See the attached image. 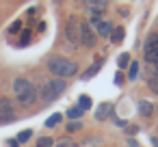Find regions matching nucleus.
Masks as SVG:
<instances>
[{
    "label": "nucleus",
    "instance_id": "nucleus-1",
    "mask_svg": "<svg viewBox=\"0 0 158 147\" xmlns=\"http://www.w3.org/2000/svg\"><path fill=\"white\" fill-rule=\"evenodd\" d=\"M13 93H15V97L22 106H33L37 102V89L26 78H15L13 80Z\"/></svg>",
    "mask_w": 158,
    "mask_h": 147
},
{
    "label": "nucleus",
    "instance_id": "nucleus-2",
    "mask_svg": "<svg viewBox=\"0 0 158 147\" xmlns=\"http://www.w3.org/2000/svg\"><path fill=\"white\" fill-rule=\"evenodd\" d=\"M48 71L56 78H69V76H76L78 71V65L65 56H52L48 61Z\"/></svg>",
    "mask_w": 158,
    "mask_h": 147
},
{
    "label": "nucleus",
    "instance_id": "nucleus-3",
    "mask_svg": "<svg viewBox=\"0 0 158 147\" xmlns=\"http://www.w3.org/2000/svg\"><path fill=\"white\" fill-rule=\"evenodd\" d=\"M65 91V80H61V78H54V80H46L41 87H39V91H37V95L46 102V104H50V102H54L61 93Z\"/></svg>",
    "mask_w": 158,
    "mask_h": 147
},
{
    "label": "nucleus",
    "instance_id": "nucleus-4",
    "mask_svg": "<svg viewBox=\"0 0 158 147\" xmlns=\"http://www.w3.org/2000/svg\"><path fill=\"white\" fill-rule=\"evenodd\" d=\"M65 37L72 46H78L80 43V22L72 15L67 18V24H65Z\"/></svg>",
    "mask_w": 158,
    "mask_h": 147
},
{
    "label": "nucleus",
    "instance_id": "nucleus-5",
    "mask_svg": "<svg viewBox=\"0 0 158 147\" xmlns=\"http://www.w3.org/2000/svg\"><path fill=\"white\" fill-rule=\"evenodd\" d=\"M15 119V106L9 97H0V123H9Z\"/></svg>",
    "mask_w": 158,
    "mask_h": 147
},
{
    "label": "nucleus",
    "instance_id": "nucleus-6",
    "mask_svg": "<svg viewBox=\"0 0 158 147\" xmlns=\"http://www.w3.org/2000/svg\"><path fill=\"white\" fill-rule=\"evenodd\" d=\"M80 43L87 46V48H93L95 46V31L87 22H80Z\"/></svg>",
    "mask_w": 158,
    "mask_h": 147
},
{
    "label": "nucleus",
    "instance_id": "nucleus-7",
    "mask_svg": "<svg viewBox=\"0 0 158 147\" xmlns=\"http://www.w3.org/2000/svg\"><path fill=\"white\" fill-rule=\"evenodd\" d=\"M113 112V106H110V102H102L98 108H95V119L98 121H104V119H108V115Z\"/></svg>",
    "mask_w": 158,
    "mask_h": 147
},
{
    "label": "nucleus",
    "instance_id": "nucleus-8",
    "mask_svg": "<svg viewBox=\"0 0 158 147\" xmlns=\"http://www.w3.org/2000/svg\"><path fill=\"white\" fill-rule=\"evenodd\" d=\"M110 31H113L110 22H104V20H100V22L95 24V35H102V37H110Z\"/></svg>",
    "mask_w": 158,
    "mask_h": 147
},
{
    "label": "nucleus",
    "instance_id": "nucleus-9",
    "mask_svg": "<svg viewBox=\"0 0 158 147\" xmlns=\"http://www.w3.org/2000/svg\"><path fill=\"white\" fill-rule=\"evenodd\" d=\"M85 5H87L89 11H104L108 0H85Z\"/></svg>",
    "mask_w": 158,
    "mask_h": 147
},
{
    "label": "nucleus",
    "instance_id": "nucleus-10",
    "mask_svg": "<svg viewBox=\"0 0 158 147\" xmlns=\"http://www.w3.org/2000/svg\"><path fill=\"white\" fill-rule=\"evenodd\" d=\"M143 54H145V61H147V63H154V65H158V48L143 50Z\"/></svg>",
    "mask_w": 158,
    "mask_h": 147
},
{
    "label": "nucleus",
    "instance_id": "nucleus-11",
    "mask_svg": "<svg viewBox=\"0 0 158 147\" xmlns=\"http://www.w3.org/2000/svg\"><path fill=\"white\" fill-rule=\"evenodd\" d=\"M152 48H158V35H156V33H152V35L145 39V46H143V50H152Z\"/></svg>",
    "mask_w": 158,
    "mask_h": 147
},
{
    "label": "nucleus",
    "instance_id": "nucleus-12",
    "mask_svg": "<svg viewBox=\"0 0 158 147\" xmlns=\"http://www.w3.org/2000/svg\"><path fill=\"white\" fill-rule=\"evenodd\" d=\"M121 39H123V28H121V26L113 28V31H110V41H113V43H119Z\"/></svg>",
    "mask_w": 158,
    "mask_h": 147
},
{
    "label": "nucleus",
    "instance_id": "nucleus-13",
    "mask_svg": "<svg viewBox=\"0 0 158 147\" xmlns=\"http://www.w3.org/2000/svg\"><path fill=\"white\" fill-rule=\"evenodd\" d=\"M100 67H102V61H98V63H95V65H93V67H89V69H87V71H85V74H82V80H89V78H91V76H95V74H98V69H100Z\"/></svg>",
    "mask_w": 158,
    "mask_h": 147
},
{
    "label": "nucleus",
    "instance_id": "nucleus-14",
    "mask_svg": "<svg viewBox=\"0 0 158 147\" xmlns=\"http://www.w3.org/2000/svg\"><path fill=\"white\" fill-rule=\"evenodd\" d=\"M139 112L147 117V115H152V112H154V106H152L149 102H139Z\"/></svg>",
    "mask_w": 158,
    "mask_h": 147
},
{
    "label": "nucleus",
    "instance_id": "nucleus-15",
    "mask_svg": "<svg viewBox=\"0 0 158 147\" xmlns=\"http://www.w3.org/2000/svg\"><path fill=\"white\" fill-rule=\"evenodd\" d=\"M82 112H85V110H82L80 106H74V108H69V110H67V117L76 121V119H80V117H82Z\"/></svg>",
    "mask_w": 158,
    "mask_h": 147
},
{
    "label": "nucleus",
    "instance_id": "nucleus-16",
    "mask_svg": "<svg viewBox=\"0 0 158 147\" xmlns=\"http://www.w3.org/2000/svg\"><path fill=\"white\" fill-rule=\"evenodd\" d=\"M61 119H63V115H61V112H54V115L46 121V128H54L56 123H61Z\"/></svg>",
    "mask_w": 158,
    "mask_h": 147
},
{
    "label": "nucleus",
    "instance_id": "nucleus-17",
    "mask_svg": "<svg viewBox=\"0 0 158 147\" xmlns=\"http://www.w3.org/2000/svg\"><path fill=\"white\" fill-rule=\"evenodd\" d=\"M54 147H78V145H76L72 138H67V136H65V138H59V141L54 143Z\"/></svg>",
    "mask_w": 158,
    "mask_h": 147
},
{
    "label": "nucleus",
    "instance_id": "nucleus-18",
    "mask_svg": "<svg viewBox=\"0 0 158 147\" xmlns=\"http://www.w3.org/2000/svg\"><path fill=\"white\" fill-rule=\"evenodd\" d=\"M78 106H80L82 110H89V108H91V97H89V95H80Z\"/></svg>",
    "mask_w": 158,
    "mask_h": 147
},
{
    "label": "nucleus",
    "instance_id": "nucleus-19",
    "mask_svg": "<svg viewBox=\"0 0 158 147\" xmlns=\"http://www.w3.org/2000/svg\"><path fill=\"white\" fill-rule=\"evenodd\" d=\"M139 76V63H130V71H128V80H134Z\"/></svg>",
    "mask_w": 158,
    "mask_h": 147
},
{
    "label": "nucleus",
    "instance_id": "nucleus-20",
    "mask_svg": "<svg viewBox=\"0 0 158 147\" xmlns=\"http://www.w3.org/2000/svg\"><path fill=\"white\" fill-rule=\"evenodd\" d=\"M54 145V141L50 138V136H41L39 141H37V147H52Z\"/></svg>",
    "mask_w": 158,
    "mask_h": 147
},
{
    "label": "nucleus",
    "instance_id": "nucleus-21",
    "mask_svg": "<svg viewBox=\"0 0 158 147\" xmlns=\"http://www.w3.org/2000/svg\"><path fill=\"white\" fill-rule=\"evenodd\" d=\"M117 63H119V67L123 69V67H128V63H130V56H128V52H123V54H119V59H117Z\"/></svg>",
    "mask_w": 158,
    "mask_h": 147
},
{
    "label": "nucleus",
    "instance_id": "nucleus-22",
    "mask_svg": "<svg viewBox=\"0 0 158 147\" xmlns=\"http://www.w3.org/2000/svg\"><path fill=\"white\" fill-rule=\"evenodd\" d=\"M31 136H33V130H22L20 136H18V143H26Z\"/></svg>",
    "mask_w": 158,
    "mask_h": 147
},
{
    "label": "nucleus",
    "instance_id": "nucleus-23",
    "mask_svg": "<svg viewBox=\"0 0 158 147\" xmlns=\"http://www.w3.org/2000/svg\"><path fill=\"white\" fill-rule=\"evenodd\" d=\"M147 87H149L154 93H158V76H152V78L147 80Z\"/></svg>",
    "mask_w": 158,
    "mask_h": 147
},
{
    "label": "nucleus",
    "instance_id": "nucleus-24",
    "mask_svg": "<svg viewBox=\"0 0 158 147\" xmlns=\"http://www.w3.org/2000/svg\"><path fill=\"white\" fill-rule=\"evenodd\" d=\"M100 15H102V11H91V18H89V20H91V24H93V26L100 22Z\"/></svg>",
    "mask_w": 158,
    "mask_h": 147
},
{
    "label": "nucleus",
    "instance_id": "nucleus-25",
    "mask_svg": "<svg viewBox=\"0 0 158 147\" xmlns=\"http://www.w3.org/2000/svg\"><path fill=\"white\" fill-rule=\"evenodd\" d=\"M82 125H80V121H72V123H67V132H76V130H80Z\"/></svg>",
    "mask_w": 158,
    "mask_h": 147
},
{
    "label": "nucleus",
    "instance_id": "nucleus-26",
    "mask_svg": "<svg viewBox=\"0 0 158 147\" xmlns=\"http://www.w3.org/2000/svg\"><path fill=\"white\" fill-rule=\"evenodd\" d=\"M20 28H22V22L18 20V22H13V24H11V28H9V33H11V35H15V33H18Z\"/></svg>",
    "mask_w": 158,
    "mask_h": 147
},
{
    "label": "nucleus",
    "instance_id": "nucleus-27",
    "mask_svg": "<svg viewBox=\"0 0 158 147\" xmlns=\"http://www.w3.org/2000/svg\"><path fill=\"white\" fill-rule=\"evenodd\" d=\"M28 39H31V31H24V33H22V39H20V46H26Z\"/></svg>",
    "mask_w": 158,
    "mask_h": 147
},
{
    "label": "nucleus",
    "instance_id": "nucleus-28",
    "mask_svg": "<svg viewBox=\"0 0 158 147\" xmlns=\"http://www.w3.org/2000/svg\"><path fill=\"white\" fill-rule=\"evenodd\" d=\"M18 145H20V143H18V138H15V141H13V138L9 141V147H18Z\"/></svg>",
    "mask_w": 158,
    "mask_h": 147
}]
</instances>
